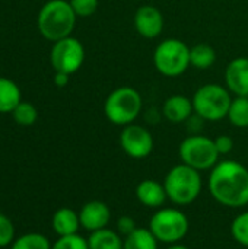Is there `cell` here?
I'll use <instances>...</instances> for the list:
<instances>
[{
    "instance_id": "25",
    "label": "cell",
    "mask_w": 248,
    "mask_h": 249,
    "mask_svg": "<svg viewBox=\"0 0 248 249\" xmlns=\"http://www.w3.org/2000/svg\"><path fill=\"white\" fill-rule=\"evenodd\" d=\"M51 249H89L88 239L82 238L80 235H70V236H60Z\"/></svg>"
},
{
    "instance_id": "30",
    "label": "cell",
    "mask_w": 248,
    "mask_h": 249,
    "mask_svg": "<svg viewBox=\"0 0 248 249\" xmlns=\"http://www.w3.org/2000/svg\"><path fill=\"white\" fill-rule=\"evenodd\" d=\"M184 124H186V128H187V131L190 134H202V130H203V125H205V120L194 112Z\"/></svg>"
},
{
    "instance_id": "26",
    "label": "cell",
    "mask_w": 248,
    "mask_h": 249,
    "mask_svg": "<svg viewBox=\"0 0 248 249\" xmlns=\"http://www.w3.org/2000/svg\"><path fill=\"white\" fill-rule=\"evenodd\" d=\"M69 3L77 18H88L96 12L99 0H69Z\"/></svg>"
},
{
    "instance_id": "5",
    "label": "cell",
    "mask_w": 248,
    "mask_h": 249,
    "mask_svg": "<svg viewBox=\"0 0 248 249\" xmlns=\"http://www.w3.org/2000/svg\"><path fill=\"white\" fill-rule=\"evenodd\" d=\"M149 231L159 244H180L189 233L190 222L183 210L175 207L158 209L149 220Z\"/></svg>"
},
{
    "instance_id": "9",
    "label": "cell",
    "mask_w": 248,
    "mask_h": 249,
    "mask_svg": "<svg viewBox=\"0 0 248 249\" xmlns=\"http://www.w3.org/2000/svg\"><path fill=\"white\" fill-rule=\"evenodd\" d=\"M83 61L85 47L79 39L70 35L53 42V48L50 51V63L56 71L73 74L82 67Z\"/></svg>"
},
{
    "instance_id": "20",
    "label": "cell",
    "mask_w": 248,
    "mask_h": 249,
    "mask_svg": "<svg viewBox=\"0 0 248 249\" xmlns=\"http://www.w3.org/2000/svg\"><path fill=\"white\" fill-rule=\"evenodd\" d=\"M216 61V51L212 45L206 42L196 44L190 47V66L197 70H206L212 67Z\"/></svg>"
},
{
    "instance_id": "31",
    "label": "cell",
    "mask_w": 248,
    "mask_h": 249,
    "mask_svg": "<svg viewBox=\"0 0 248 249\" xmlns=\"http://www.w3.org/2000/svg\"><path fill=\"white\" fill-rule=\"evenodd\" d=\"M69 77H70V74H67V73L56 71V74H54V85L58 86V88H64L69 83Z\"/></svg>"
},
{
    "instance_id": "24",
    "label": "cell",
    "mask_w": 248,
    "mask_h": 249,
    "mask_svg": "<svg viewBox=\"0 0 248 249\" xmlns=\"http://www.w3.org/2000/svg\"><path fill=\"white\" fill-rule=\"evenodd\" d=\"M231 235L237 244L248 248V210L240 213L231 223Z\"/></svg>"
},
{
    "instance_id": "21",
    "label": "cell",
    "mask_w": 248,
    "mask_h": 249,
    "mask_svg": "<svg viewBox=\"0 0 248 249\" xmlns=\"http://www.w3.org/2000/svg\"><path fill=\"white\" fill-rule=\"evenodd\" d=\"M227 118L237 128L248 127V96H235L228 109Z\"/></svg>"
},
{
    "instance_id": "1",
    "label": "cell",
    "mask_w": 248,
    "mask_h": 249,
    "mask_svg": "<svg viewBox=\"0 0 248 249\" xmlns=\"http://www.w3.org/2000/svg\"><path fill=\"white\" fill-rule=\"evenodd\" d=\"M208 190L213 200L228 209L248 204V169L237 160L218 162L209 174Z\"/></svg>"
},
{
    "instance_id": "7",
    "label": "cell",
    "mask_w": 248,
    "mask_h": 249,
    "mask_svg": "<svg viewBox=\"0 0 248 249\" xmlns=\"http://www.w3.org/2000/svg\"><path fill=\"white\" fill-rule=\"evenodd\" d=\"M193 108L205 121H221L228 115L232 102L231 92L218 83L200 86L193 95Z\"/></svg>"
},
{
    "instance_id": "18",
    "label": "cell",
    "mask_w": 248,
    "mask_h": 249,
    "mask_svg": "<svg viewBox=\"0 0 248 249\" xmlns=\"http://www.w3.org/2000/svg\"><path fill=\"white\" fill-rule=\"evenodd\" d=\"M88 245L89 249H123V238L117 231L104 228L91 232Z\"/></svg>"
},
{
    "instance_id": "23",
    "label": "cell",
    "mask_w": 248,
    "mask_h": 249,
    "mask_svg": "<svg viewBox=\"0 0 248 249\" xmlns=\"http://www.w3.org/2000/svg\"><path fill=\"white\" fill-rule=\"evenodd\" d=\"M12 115H13V120L16 124L19 125H32L37 118H38V111L37 108L29 104V102H20L19 105H16V108L12 111Z\"/></svg>"
},
{
    "instance_id": "10",
    "label": "cell",
    "mask_w": 248,
    "mask_h": 249,
    "mask_svg": "<svg viewBox=\"0 0 248 249\" xmlns=\"http://www.w3.org/2000/svg\"><path fill=\"white\" fill-rule=\"evenodd\" d=\"M153 144L152 133L139 124H129L120 133V146L132 159L148 158L153 150Z\"/></svg>"
},
{
    "instance_id": "29",
    "label": "cell",
    "mask_w": 248,
    "mask_h": 249,
    "mask_svg": "<svg viewBox=\"0 0 248 249\" xmlns=\"http://www.w3.org/2000/svg\"><path fill=\"white\" fill-rule=\"evenodd\" d=\"M136 229H137V226H136L134 219L130 217V216H127V214L121 216V217L117 220V232H118L120 235H123V236L130 235V233L134 232Z\"/></svg>"
},
{
    "instance_id": "12",
    "label": "cell",
    "mask_w": 248,
    "mask_h": 249,
    "mask_svg": "<svg viewBox=\"0 0 248 249\" xmlns=\"http://www.w3.org/2000/svg\"><path fill=\"white\" fill-rule=\"evenodd\" d=\"M80 226L88 232H95L108 226L111 220L110 207L101 200H91L79 212Z\"/></svg>"
},
{
    "instance_id": "11",
    "label": "cell",
    "mask_w": 248,
    "mask_h": 249,
    "mask_svg": "<svg viewBox=\"0 0 248 249\" xmlns=\"http://www.w3.org/2000/svg\"><path fill=\"white\" fill-rule=\"evenodd\" d=\"M165 26L164 15L162 12L152 6V4H143L140 6L134 13V28L137 34L146 39L158 38Z\"/></svg>"
},
{
    "instance_id": "27",
    "label": "cell",
    "mask_w": 248,
    "mask_h": 249,
    "mask_svg": "<svg viewBox=\"0 0 248 249\" xmlns=\"http://www.w3.org/2000/svg\"><path fill=\"white\" fill-rule=\"evenodd\" d=\"M15 239V226L12 220L0 213V248L12 245Z\"/></svg>"
},
{
    "instance_id": "22",
    "label": "cell",
    "mask_w": 248,
    "mask_h": 249,
    "mask_svg": "<svg viewBox=\"0 0 248 249\" xmlns=\"http://www.w3.org/2000/svg\"><path fill=\"white\" fill-rule=\"evenodd\" d=\"M51 244L42 233H25L13 241L10 249H51Z\"/></svg>"
},
{
    "instance_id": "32",
    "label": "cell",
    "mask_w": 248,
    "mask_h": 249,
    "mask_svg": "<svg viewBox=\"0 0 248 249\" xmlns=\"http://www.w3.org/2000/svg\"><path fill=\"white\" fill-rule=\"evenodd\" d=\"M165 249H190L189 247H186V245H183L181 242L180 244H174V245H168Z\"/></svg>"
},
{
    "instance_id": "16",
    "label": "cell",
    "mask_w": 248,
    "mask_h": 249,
    "mask_svg": "<svg viewBox=\"0 0 248 249\" xmlns=\"http://www.w3.org/2000/svg\"><path fill=\"white\" fill-rule=\"evenodd\" d=\"M51 226L53 231L56 232V235L60 236H70V235H76L80 226V219H79V213H76L75 210L69 209V207H63L58 209L51 219Z\"/></svg>"
},
{
    "instance_id": "19",
    "label": "cell",
    "mask_w": 248,
    "mask_h": 249,
    "mask_svg": "<svg viewBox=\"0 0 248 249\" xmlns=\"http://www.w3.org/2000/svg\"><path fill=\"white\" fill-rule=\"evenodd\" d=\"M158 245L159 242L149 228H137L123 238V249H158Z\"/></svg>"
},
{
    "instance_id": "13",
    "label": "cell",
    "mask_w": 248,
    "mask_h": 249,
    "mask_svg": "<svg viewBox=\"0 0 248 249\" xmlns=\"http://www.w3.org/2000/svg\"><path fill=\"white\" fill-rule=\"evenodd\" d=\"M227 89L235 96H248V58L237 57L225 69Z\"/></svg>"
},
{
    "instance_id": "28",
    "label": "cell",
    "mask_w": 248,
    "mask_h": 249,
    "mask_svg": "<svg viewBox=\"0 0 248 249\" xmlns=\"http://www.w3.org/2000/svg\"><path fill=\"white\" fill-rule=\"evenodd\" d=\"M215 140V146L219 152L221 156H225V155H229L232 150H234V139L231 136H227V134H221L218 136Z\"/></svg>"
},
{
    "instance_id": "14",
    "label": "cell",
    "mask_w": 248,
    "mask_h": 249,
    "mask_svg": "<svg viewBox=\"0 0 248 249\" xmlns=\"http://www.w3.org/2000/svg\"><path fill=\"white\" fill-rule=\"evenodd\" d=\"M137 201L148 209H161L168 200L164 184L155 179H143L136 185L134 190Z\"/></svg>"
},
{
    "instance_id": "4",
    "label": "cell",
    "mask_w": 248,
    "mask_h": 249,
    "mask_svg": "<svg viewBox=\"0 0 248 249\" xmlns=\"http://www.w3.org/2000/svg\"><path fill=\"white\" fill-rule=\"evenodd\" d=\"M142 107L143 99L139 90L130 86H121L108 93L104 102V114L114 125L126 127L137 120Z\"/></svg>"
},
{
    "instance_id": "15",
    "label": "cell",
    "mask_w": 248,
    "mask_h": 249,
    "mask_svg": "<svg viewBox=\"0 0 248 249\" xmlns=\"http://www.w3.org/2000/svg\"><path fill=\"white\" fill-rule=\"evenodd\" d=\"M194 114L193 101L184 95H172L162 105V115L174 124L186 123Z\"/></svg>"
},
{
    "instance_id": "17",
    "label": "cell",
    "mask_w": 248,
    "mask_h": 249,
    "mask_svg": "<svg viewBox=\"0 0 248 249\" xmlns=\"http://www.w3.org/2000/svg\"><path fill=\"white\" fill-rule=\"evenodd\" d=\"M20 102L22 95L19 86L13 80L0 76V114L12 112Z\"/></svg>"
},
{
    "instance_id": "6",
    "label": "cell",
    "mask_w": 248,
    "mask_h": 249,
    "mask_svg": "<svg viewBox=\"0 0 248 249\" xmlns=\"http://www.w3.org/2000/svg\"><path fill=\"white\" fill-rule=\"evenodd\" d=\"M155 69L165 77H178L190 67V47L177 38L161 41L153 51Z\"/></svg>"
},
{
    "instance_id": "2",
    "label": "cell",
    "mask_w": 248,
    "mask_h": 249,
    "mask_svg": "<svg viewBox=\"0 0 248 249\" xmlns=\"http://www.w3.org/2000/svg\"><path fill=\"white\" fill-rule=\"evenodd\" d=\"M162 184L168 200L177 207L193 204L199 198L203 188L200 172L183 162L172 166L167 172Z\"/></svg>"
},
{
    "instance_id": "8",
    "label": "cell",
    "mask_w": 248,
    "mask_h": 249,
    "mask_svg": "<svg viewBox=\"0 0 248 249\" xmlns=\"http://www.w3.org/2000/svg\"><path fill=\"white\" fill-rule=\"evenodd\" d=\"M178 155L183 163L202 171H210L219 162V152L215 140L203 134L187 136L178 147Z\"/></svg>"
},
{
    "instance_id": "3",
    "label": "cell",
    "mask_w": 248,
    "mask_h": 249,
    "mask_svg": "<svg viewBox=\"0 0 248 249\" xmlns=\"http://www.w3.org/2000/svg\"><path fill=\"white\" fill-rule=\"evenodd\" d=\"M76 18L69 0H48L38 13L37 25L45 39L56 42L72 35Z\"/></svg>"
}]
</instances>
